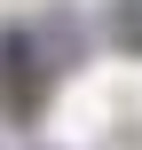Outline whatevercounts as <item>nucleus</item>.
Wrapping results in <instances>:
<instances>
[{
	"mask_svg": "<svg viewBox=\"0 0 142 150\" xmlns=\"http://www.w3.org/2000/svg\"><path fill=\"white\" fill-rule=\"evenodd\" d=\"M119 40H126V47H142V16H134V24H126V32H119Z\"/></svg>",
	"mask_w": 142,
	"mask_h": 150,
	"instance_id": "nucleus-1",
	"label": "nucleus"
}]
</instances>
